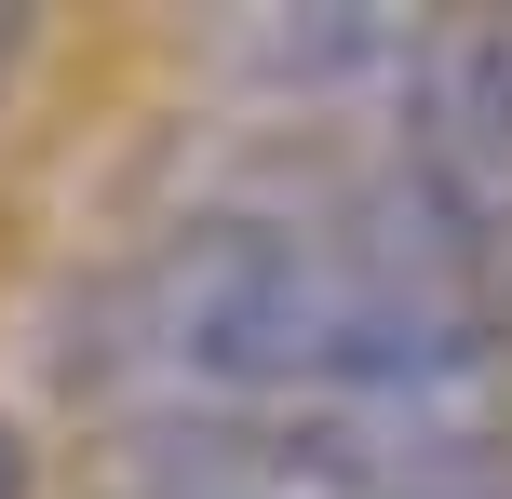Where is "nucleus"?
Here are the masks:
<instances>
[{
	"label": "nucleus",
	"instance_id": "f257e3e1",
	"mask_svg": "<svg viewBox=\"0 0 512 499\" xmlns=\"http://www.w3.org/2000/svg\"><path fill=\"white\" fill-rule=\"evenodd\" d=\"M41 378L95 432L283 405H512V270L297 216H135L54 284Z\"/></svg>",
	"mask_w": 512,
	"mask_h": 499
},
{
	"label": "nucleus",
	"instance_id": "f03ea898",
	"mask_svg": "<svg viewBox=\"0 0 512 499\" xmlns=\"http://www.w3.org/2000/svg\"><path fill=\"white\" fill-rule=\"evenodd\" d=\"M81 499H512V405H283L122 419Z\"/></svg>",
	"mask_w": 512,
	"mask_h": 499
},
{
	"label": "nucleus",
	"instance_id": "7ed1b4c3",
	"mask_svg": "<svg viewBox=\"0 0 512 499\" xmlns=\"http://www.w3.org/2000/svg\"><path fill=\"white\" fill-rule=\"evenodd\" d=\"M378 122L405 135V149L512 189V14H432V54H418V81Z\"/></svg>",
	"mask_w": 512,
	"mask_h": 499
},
{
	"label": "nucleus",
	"instance_id": "20e7f679",
	"mask_svg": "<svg viewBox=\"0 0 512 499\" xmlns=\"http://www.w3.org/2000/svg\"><path fill=\"white\" fill-rule=\"evenodd\" d=\"M27 68H41V14H27V0H0V108L27 95Z\"/></svg>",
	"mask_w": 512,
	"mask_h": 499
},
{
	"label": "nucleus",
	"instance_id": "39448f33",
	"mask_svg": "<svg viewBox=\"0 0 512 499\" xmlns=\"http://www.w3.org/2000/svg\"><path fill=\"white\" fill-rule=\"evenodd\" d=\"M0 499H41V432L0 405Z\"/></svg>",
	"mask_w": 512,
	"mask_h": 499
}]
</instances>
